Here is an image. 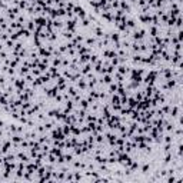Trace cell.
Returning a JSON list of instances; mask_svg holds the SVG:
<instances>
[{
  "label": "cell",
  "mask_w": 183,
  "mask_h": 183,
  "mask_svg": "<svg viewBox=\"0 0 183 183\" xmlns=\"http://www.w3.org/2000/svg\"><path fill=\"white\" fill-rule=\"evenodd\" d=\"M92 33H94V36H96L97 39H102L103 36H105V32H103V30H102L100 27H97V26L92 29Z\"/></svg>",
  "instance_id": "6da1fadb"
},
{
  "label": "cell",
  "mask_w": 183,
  "mask_h": 183,
  "mask_svg": "<svg viewBox=\"0 0 183 183\" xmlns=\"http://www.w3.org/2000/svg\"><path fill=\"white\" fill-rule=\"evenodd\" d=\"M149 170H150V166H149V164H143V166H142V172H143V173H147Z\"/></svg>",
  "instance_id": "7a4b0ae2"
}]
</instances>
